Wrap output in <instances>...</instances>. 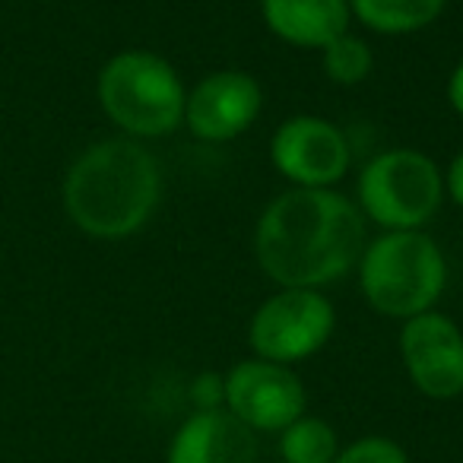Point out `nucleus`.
Segmentation results:
<instances>
[{
	"label": "nucleus",
	"mask_w": 463,
	"mask_h": 463,
	"mask_svg": "<svg viewBox=\"0 0 463 463\" xmlns=\"http://www.w3.org/2000/svg\"><path fill=\"white\" fill-rule=\"evenodd\" d=\"M365 245V216L336 187H286L254 225V260L277 289H327L355 270Z\"/></svg>",
	"instance_id": "1"
},
{
	"label": "nucleus",
	"mask_w": 463,
	"mask_h": 463,
	"mask_svg": "<svg viewBox=\"0 0 463 463\" xmlns=\"http://www.w3.org/2000/svg\"><path fill=\"white\" fill-rule=\"evenodd\" d=\"M162 165L130 137L86 146L64 175V210L83 235L121 241L149 225L162 203Z\"/></svg>",
	"instance_id": "2"
},
{
	"label": "nucleus",
	"mask_w": 463,
	"mask_h": 463,
	"mask_svg": "<svg viewBox=\"0 0 463 463\" xmlns=\"http://www.w3.org/2000/svg\"><path fill=\"white\" fill-rule=\"evenodd\" d=\"M355 277L368 308L403 324L438 308L448 289V258L425 229L378 232L368 239Z\"/></svg>",
	"instance_id": "3"
},
{
	"label": "nucleus",
	"mask_w": 463,
	"mask_h": 463,
	"mask_svg": "<svg viewBox=\"0 0 463 463\" xmlns=\"http://www.w3.org/2000/svg\"><path fill=\"white\" fill-rule=\"evenodd\" d=\"M96 96L105 118L130 140H159L184 128V80L172 61L149 48L111 54L99 71Z\"/></svg>",
	"instance_id": "4"
},
{
	"label": "nucleus",
	"mask_w": 463,
	"mask_h": 463,
	"mask_svg": "<svg viewBox=\"0 0 463 463\" xmlns=\"http://www.w3.org/2000/svg\"><path fill=\"white\" fill-rule=\"evenodd\" d=\"M444 200V168L416 146L381 149L355 178V206L378 232L425 229Z\"/></svg>",
	"instance_id": "5"
},
{
	"label": "nucleus",
	"mask_w": 463,
	"mask_h": 463,
	"mask_svg": "<svg viewBox=\"0 0 463 463\" xmlns=\"http://www.w3.org/2000/svg\"><path fill=\"white\" fill-rule=\"evenodd\" d=\"M336 305L324 289H277L248 321L251 355L279 365L308 362L334 340Z\"/></svg>",
	"instance_id": "6"
},
{
	"label": "nucleus",
	"mask_w": 463,
	"mask_h": 463,
	"mask_svg": "<svg viewBox=\"0 0 463 463\" xmlns=\"http://www.w3.org/2000/svg\"><path fill=\"white\" fill-rule=\"evenodd\" d=\"M270 165L289 187H336L353 168V143L330 118L292 115L273 130Z\"/></svg>",
	"instance_id": "7"
},
{
	"label": "nucleus",
	"mask_w": 463,
	"mask_h": 463,
	"mask_svg": "<svg viewBox=\"0 0 463 463\" xmlns=\"http://www.w3.org/2000/svg\"><path fill=\"white\" fill-rule=\"evenodd\" d=\"M225 412L258 438L279 435L308 412V391L292 365L251 355L225 372Z\"/></svg>",
	"instance_id": "8"
},
{
	"label": "nucleus",
	"mask_w": 463,
	"mask_h": 463,
	"mask_svg": "<svg viewBox=\"0 0 463 463\" xmlns=\"http://www.w3.org/2000/svg\"><path fill=\"white\" fill-rule=\"evenodd\" d=\"M400 362L410 384L425 400L463 397V330L444 311L431 308L400 324Z\"/></svg>",
	"instance_id": "9"
},
{
	"label": "nucleus",
	"mask_w": 463,
	"mask_h": 463,
	"mask_svg": "<svg viewBox=\"0 0 463 463\" xmlns=\"http://www.w3.org/2000/svg\"><path fill=\"white\" fill-rule=\"evenodd\" d=\"M264 111V86L248 71H213L187 90L184 128L200 143H232L245 137Z\"/></svg>",
	"instance_id": "10"
},
{
	"label": "nucleus",
	"mask_w": 463,
	"mask_h": 463,
	"mask_svg": "<svg viewBox=\"0 0 463 463\" xmlns=\"http://www.w3.org/2000/svg\"><path fill=\"white\" fill-rule=\"evenodd\" d=\"M260 444L251 429L225 410L181 419L165 444V463H258Z\"/></svg>",
	"instance_id": "11"
},
{
	"label": "nucleus",
	"mask_w": 463,
	"mask_h": 463,
	"mask_svg": "<svg viewBox=\"0 0 463 463\" xmlns=\"http://www.w3.org/2000/svg\"><path fill=\"white\" fill-rule=\"evenodd\" d=\"M260 20L273 39L298 52H321L353 26L346 0H260Z\"/></svg>",
	"instance_id": "12"
},
{
	"label": "nucleus",
	"mask_w": 463,
	"mask_h": 463,
	"mask_svg": "<svg viewBox=\"0 0 463 463\" xmlns=\"http://www.w3.org/2000/svg\"><path fill=\"white\" fill-rule=\"evenodd\" d=\"M346 4L353 23L387 39L425 33L448 10V0H346Z\"/></svg>",
	"instance_id": "13"
},
{
	"label": "nucleus",
	"mask_w": 463,
	"mask_h": 463,
	"mask_svg": "<svg viewBox=\"0 0 463 463\" xmlns=\"http://www.w3.org/2000/svg\"><path fill=\"white\" fill-rule=\"evenodd\" d=\"M340 448L343 441L334 422L315 412L298 416L277 435V454L283 463H334Z\"/></svg>",
	"instance_id": "14"
},
{
	"label": "nucleus",
	"mask_w": 463,
	"mask_h": 463,
	"mask_svg": "<svg viewBox=\"0 0 463 463\" xmlns=\"http://www.w3.org/2000/svg\"><path fill=\"white\" fill-rule=\"evenodd\" d=\"M321 67L324 77L336 86H359L372 77L374 71V52L362 35H340L327 48H321Z\"/></svg>",
	"instance_id": "15"
},
{
	"label": "nucleus",
	"mask_w": 463,
	"mask_h": 463,
	"mask_svg": "<svg viewBox=\"0 0 463 463\" xmlns=\"http://www.w3.org/2000/svg\"><path fill=\"white\" fill-rule=\"evenodd\" d=\"M334 463H412L410 450L391 435H362L340 448Z\"/></svg>",
	"instance_id": "16"
},
{
	"label": "nucleus",
	"mask_w": 463,
	"mask_h": 463,
	"mask_svg": "<svg viewBox=\"0 0 463 463\" xmlns=\"http://www.w3.org/2000/svg\"><path fill=\"white\" fill-rule=\"evenodd\" d=\"M194 412L225 410V372H200L187 384Z\"/></svg>",
	"instance_id": "17"
},
{
	"label": "nucleus",
	"mask_w": 463,
	"mask_h": 463,
	"mask_svg": "<svg viewBox=\"0 0 463 463\" xmlns=\"http://www.w3.org/2000/svg\"><path fill=\"white\" fill-rule=\"evenodd\" d=\"M444 194L457 210H463V149H457L454 159L444 168Z\"/></svg>",
	"instance_id": "18"
},
{
	"label": "nucleus",
	"mask_w": 463,
	"mask_h": 463,
	"mask_svg": "<svg viewBox=\"0 0 463 463\" xmlns=\"http://www.w3.org/2000/svg\"><path fill=\"white\" fill-rule=\"evenodd\" d=\"M444 96H448V105L457 118L463 121V61H457L454 71L448 73V86H444Z\"/></svg>",
	"instance_id": "19"
}]
</instances>
